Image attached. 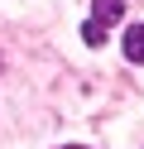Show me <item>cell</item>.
<instances>
[{
    "instance_id": "6da1fadb",
    "label": "cell",
    "mask_w": 144,
    "mask_h": 149,
    "mask_svg": "<svg viewBox=\"0 0 144 149\" xmlns=\"http://www.w3.org/2000/svg\"><path fill=\"white\" fill-rule=\"evenodd\" d=\"M120 19V0H96V15H91V24H86V43H96L101 48L106 43V29Z\"/></svg>"
},
{
    "instance_id": "7a4b0ae2",
    "label": "cell",
    "mask_w": 144,
    "mask_h": 149,
    "mask_svg": "<svg viewBox=\"0 0 144 149\" xmlns=\"http://www.w3.org/2000/svg\"><path fill=\"white\" fill-rule=\"evenodd\" d=\"M125 58L144 63V24H134V29H125Z\"/></svg>"
},
{
    "instance_id": "3957f363",
    "label": "cell",
    "mask_w": 144,
    "mask_h": 149,
    "mask_svg": "<svg viewBox=\"0 0 144 149\" xmlns=\"http://www.w3.org/2000/svg\"><path fill=\"white\" fill-rule=\"evenodd\" d=\"M58 149H86V144H58Z\"/></svg>"
}]
</instances>
